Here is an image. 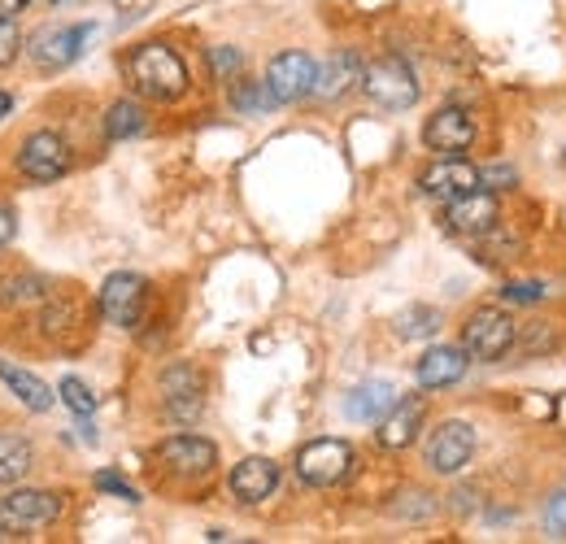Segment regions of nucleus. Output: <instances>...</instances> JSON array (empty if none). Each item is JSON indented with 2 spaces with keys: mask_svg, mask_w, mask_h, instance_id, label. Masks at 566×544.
<instances>
[{
  "mask_svg": "<svg viewBox=\"0 0 566 544\" xmlns=\"http://www.w3.org/2000/svg\"><path fill=\"white\" fill-rule=\"evenodd\" d=\"M127 79L140 96H153V101H179L188 92V66L179 62L175 49L166 44H140L132 57H127Z\"/></svg>",
  "mask_w": 566,
  "mask_h": 544,
  "instance_id": "f257e3e1",
  "label": "nucleus"
},
{
  "mask_svg": "<svg viewBox=\"0 0 566 544\" xmlns=\"http://www.w3.org/2000/svg\"><path fill=\"white\" fill-rule=\"evenodd\" d=\"M361 92L384 105V109H410L419 101V83H415V70L397 57H384V62H370L361 70Z\"/></svg>",
  "mask_w": 566,
  "mask_h": 544,
  "instance_id": "f03ea898",
  "label": "nucleus"
},
{
  "mask_svg": "<svg viewBox=\"0 0 566 544\" xmlns=\"http://www.w3.org/2000/svg\"><path fill=\"white\" fill-rule=\"evenodd\" d=\"M510 344H514V318L505 314V310H475L471 318H467V327H462V348L475 357V362H496V357H505L510 353Z\"/></svg>",
  "mask_w": 566,
  "mask_h": 544,
  "instance_id": "7ed1b4c3",
  "label": "nucleus"
},
{
  "mask_svg": "<svg viewBox=\"0 0 566 544\" xmlns=\"http://www.w3.org/2000/svg\"><path fill=\"white\" fill-rule=\"evenodd\" d=\"M18 170L31 184H53V179H62L71 170V144L57 132H35L18 148Z\"/></svg>",
  "mask_w": 566,
  "mask_h": 544,
  "instance_id": "20e7f679",
  "label": "nucleus"
},
{
  "mask_svg": "<svg viewBox=\"0 0 566 544\" xmlns=\"http://www.w3.org/2000/svg\"><path fill=\"white\" fill-rule=\"evenodd\" d=\"M349 467H354V449L345 440H314V444H305L296 453V475H301V483H310V488L340 483V479L349 475Z\"/></svg>",
  "mask_w": 566,
  "mask_h": 544,
  "instance_id": "39448f33",
  "label": "nucleus"
},
{
  "mask_svg": "<svg viewBox=\"0 0 566 544\" xmlns=\"http://www.w3.org/2000/svg\"><path fill=\"white\" fill-rule=\"evenodd\" d=\"M144 305H148V283L140 274L123 271V274H109L105 287H101V314L109 327H136L144 318Z\"/></svg>",
  "mask_w": 566,
  "mask_h": 544,
  "instance_id": "423d86ee",
  "label": "nucleus"
},
{
  "mask_svg": "<svg viewBox=\"0 0 566 544\" xmlns=\"http://www.w3.org/2000/svg\"><path fill=\"white\" fill-rule=\"evenodd\" d=\"M471 453H475V431L467 422H440L423 444L427 467L436 475H458L471 462Z\"/></svg>",
  "mask_w": 566,
  "mask_h": 544,
  "instance_id": "0eeeda50",
  "label": "nucleus"
},
{
  "mask_svg": "<svg viewBox=\"0 0 566 544\" xmlns=\"http://www.w3.org/2000/svg\"><path fill=\"white\" fill-rule=\"evenodd\" d=\"M419 188H423L431 201H458V197H467V192H475V188H484V175L471 166V161H462V157H440L436 166H427L423 179H419Z\"/></svg>",
  "mask_w": 566,
  "mask_h": 544,
  "instance_id": "6e6552de",
  "label": "nucleus"
},
{
  "mask_svg": "<svg viewBox=\"0 0 566 544\" xmlns=\"http://www.w3.org/2000/svg\"><path fill=\"white\" fill-rule=\"evenodd\" d=\"M314 79H318V66H314V57L301 53V49L280 53V57L271 62V70H266V87L275 92L280 105H292V101L310 96V92H314Z\"/></svg>",
  "mask_w": 566,
  "mask_h": 544,
  "instance_id": "1a4fd4ad",
  "label": "nucleus"
},
{
  "mask_svg": "<svg viewBox=\"0 0 566 544\" xmlns=\"http://www.w3.org/2000/svg\"><path fill=\"white\" fill-rule=\"evenodd\" d=\"M423 144L436 148V153H444V157H458V153H467L475 144V118L467 109H453V105L436 109L423 127Z\"/></svg>",
  "mask_w": 566,
  "mask_h": 544,
  "instance_id": "9d476101",
  "label": "nucleus"
},
{
  "mask_svg": "<svg viewBox=\"0 0 566 544\" xmlns=\"http://www.w3.org/2000/svg\"><path fill=\"white\" fill-rule=\"evenodd\" d=\"M87 35H92V27H87V22H83V27H78V22H74V27H44V31L31 40V57H35L44 70L71 66L74 57L83 53Z\"/></svg>",
  "mask_w": 566,
  "mask_h": 544,
  "instance_id": "9b49d317",
  "label": "nucleus"
},
{
  "mask_svg": "<svg viewBox=\"0 0 566 544\" xmlns=\"http://www.w3.org/2000/svg\"><path fill=\"white\" fill-rule=\"evenodd\" d=\"M496 197L493 192H484V188H475V192H467V197H458V201L444 205V222H449V231H458V236H489L496 227Z\"/></svg>",
  "mask_w": 566,
  "mask_h": 544,
  "instance_id": "f8f14e48",
  "label": "nucleus"
},
{
  "mask_svg": "<svg viewBox=\"0 0 566 544\" xmlns=\"http://www.w3.org/2000/svg\"><path fill=\"white\" fill-rule=\"evenodd\" d=\"M57 514H62V496L57 492L27 488V492H9L0 501V523H9V527H40V523H53Z\"/></svg>",
  "mask_w": 566,
  "mask_h": 544,
  "instance_id": "ddd939ff",
  "label": "nucleus"
},
{
  "mask_svg": "<svg viewBox=\"0 0 566 544\" xmlns=\"http://www.w3.org/2000/svg\"><path fill=\"white\" fill-rule=\"evenodd\" d=\"M157 458L175 471V475H206L218 462V449L201 436H170L157 444Z\"/></svg>",
  "mask_w": 566,
  "mask_h": 544,
  "instance_id": "4468645a",
  "label": "nucleus"
},
{
  "mask_svg": "<svg viewBox=\"0 0 566 544\" xmlns=\"http://www.w3.org/2000/svg\"><path fill=\"white\" fill-rule=\"evenodd\" d=\"M275 488H280V467H275L271 458H244V462L231 471V492H235L244 505L266 501Z\"/></svg>",
  "mask_w": 566,
  "mask_h": 544,
  "instance_id": "2eb2a0df",
  "label": "nucleus"
},
{
  "mask_svg": "<svg viewBox=\"0 0 566 544\" xmlns=\"http://www.w3.org/2000/svg\"><path fill=\"white\" fill-rule=\"evenodd\" d=\"M423 418H427L423 397H401V401L392 406V414L379 422V444H384V449H406V444H415Z\"/></svg>",
  "mask_w": 566,
  "mask_h": 544,
  "instance_id": "dca6fc26",
  "label": "nucleus"
},
{
  "mask_svg": "<svg viewBox=\"0 0 566 544\" xmlns=\"http://www.w3.org/2000/svg\"><path fill=\"white\" fill-rule=\"evenodd\" d=\"M467 348H453V344H436V348H427L423 357H419V384L423 388H449V384H458L462 375H467Z\"/></svg>",
  "mask_w": 566,
  "mask_h": 544,
  "instance_id": "f3484780",
  "label": "nucleus"
},
{
  "mask_svg": "<svg viewBox=\"0 0 566 544\" xmlns=\"http://www.w3.org/2000/svg\"><path fill=\"white\" fill-rule=\"evenodd\" d=\"M397 401H401V393H397L388 379H370V384H357L354 393H349L345 414H349L354 422H384Z\"/></svg>",
  "mask_w": 566,
  "mask_h": 544,
  "instance_id": "a211bd4d",
  "label": "nucleus"
},
{
  "mask_svg": "<svg viewBox=\"0 0 566 544\" xmlns=\"http://www.w3.org/2000/svg\"><path fill=\"white\" fill-rule=\"evenodd\" d=\"M361 62H357L354 53H336L327 66L318 70V79H314V92L323 96V101H340L354 83H361Z\"/></svg>",
  "mask_w": 566,
  "mask_h": 544,
  "instance_id": "6ab92c4d",
  "label": "nucleus"
},
{
  "mask_svg": "<svg viewBox=\"0 0 566 544\" xmlns=\"http://www.w3.org/2000/svg\"><path fill=\"white\" fill-rule=\"evenodd\" d=\"M0 379L9 384V393H13L22 406L35 409V414L53 409V401H57V393H53L44 379H35L31 370H18V366H9V362H0Z\"/></svg>",
  "mask_w": 566,
  "mask_h": 544,
  "instance_id": "aec40b11",
  "label": "nucleus"
},
{
  "mask_svg": "<svg viewBox=\"0 0 566 544\" xmlns=\"http://www.w3.org/2000/svg\"><path fill=\"white\" fill-rule=\"evenodd\" d=\"M31 471V444L13 431L0 436V483H18V479Z\"/></svg>",
  "mask_w": 566,
  "mask_h": 544,
  "instance_id": "412c9836",
  "label": "nucleus"
},
{
  "mask_svg": "<svg viewBox=\"0 0 566 544\" xmlns=\"http://www.w3.org/2000/svg\"><path fill=\"white\" fill-rule=\"evenodd\" d=\"M144 132V109L136 101H118V105H109V114H105V136L109 139H132Z\"/></svg>",
  "mask_w": 566,
  "mask_h": 544,
  "instance_id": "4be33fe9",
  "label": "nucleus"
},
{
  "mask_svg": "<svg viewBox=\"0 0 566 544\" xmlns=\"http://www.w3.org/2000/svg\"><path fill=\"white\" fill-rule=\"evenodd\" d=\"M231 101H235V109H240V114H266V109H275V105H280V101H275V92L266 87V79H262V83H253V79L235 83Z\"/></svg>",
  "mask_w": 566,
  "mask_h": 544,
  "instance_id": "5701e85b",
  "label": "nucleus"
},
{
  "mask_svg": "<svg viewBox=\"0 0 566 544\" xmlns=\"http://www.w3.org/2000/svg\"><path fill=\"white\" fill-rule=\"evenodd\" d=\"M436 327H440V314L431 305H410L397 318V336L401 341H427V336H436Z\"/></svg>",
  "mask_w": 566,
  "mask_h": 544,
  "instance_id": "b1692460",
  "label": "nucleus"
},
{
  "mask_svg": "<svg viewBox=\"0 0 566 544\" xmlns=\"http://www.w3.org/2000/svg\"><path fill=\"white\" fill-rule=\"evenodd\" d=\"M44 279H35V274H22V279H4L0 283V301L4 305H31V301H44Z\"/></svg>",
  "mask_w": 566,
  "mask_h": 544,
  "instance_id": "393cba45",
  "label": "nucleus"
},
{
  "mask_svg": "<svg viewBox=\"0 0 566 544\" xmlns=\"http://www.w3.org/2000/svg\"><path fill=\"white\" fill-rule=\"evenodd\" d=\"M57 397L66 401V406L74 409V414H92L96 409V397H92V388L83 384V379H62V388H57Z\"/></svg>",
  "mask_w": 566,
  "mask_h": 544,
  "instance_id": "a878e982",
  "label": "nucleus"
},
{
  "mask_svg": "<svg viewBox=\"0 0 566 544\" xmlns=\"http://www.w3.org/2000/svg\"><path fill=\"white\" fill-rule=\"evenodd\" d=\"M18 49H22V31H18L13 13L0 9V66H9V62L18 57Z\"/></svg>",
  "mask_w": 566,
  "mask_h": 544,
  "instance_id": "bb28decb",
  "label": "nucleus"
},
{
  "mask_svg": "<svg viewBox=\"0 0 566 544\" xmlns=\"http://www.w3.org/2000/svg\"><path fill=\"white\" fill-rule=\"evenodd\" d=\"M545 532L566 541V492H554V496L545 501Z\"/></svg>",
  "mask_w": 566,
  "mask_h": 544,
  "instance_id": "cd10ccee",
  "label": "nucleus"
},
{
  "mask_svg": "<svg viewBox=\"0 0 566 544\" xmlns=\"http://www.w3.org/2000/svg\"><path fill=\"white\" fill-rule=\"evenodd\" d=\"M501 296H505L510 305H532V301H541V296H545V283L518 279V283H505V287H501Z\"/></svg>",
  "mask_w": 566,
  "mask_h": 544,
  "instance_id": "c85d7f7f",
  "label": "nucleus"
},
{
  "mask_svg": "<svg viewBox=\"0 0 566 544\" xmlns=\"http://www.w3.org/2000/svg\"><path fill=\"white\" fill-rule=\"evenodd\" d=\"M240 53L235 49H210V66H213V79H222V83H231V74H240Z\"/></svg>",
  "mask_w": 566,
  "mask_h": 544,
  "instance_id": "c756f323",
  "label": "nucleus"
},
{
  "mask_svg": "<svg viewBox=\"0 0 566 544\" xmlns=\"http://www.w3.org/2000/svg\"><path fill=\"white\" fill-rule=\"evenodd\" d=\"M96 488H101V492H114V496H123V501H140V492H136L127 479L109 475V471H101V475H96Z\"/></svg>",
  "mask_w": 566,
  "mask_h": 544,
  "instance_id": "7c9ffc66",
  "label": "nucleus"
},
{
  "mask_svg": "<svg viewBox=\"0 0 566 544\" xmlns=\"http://www.w3.org/2000/svg\"><path fill=\"white\" fill-rule=\"evenodd\" d=\"M13 227H18V222H13V209H4V205H0V249L13 240Z\"/></svg>",
  "mask_w": 566,
  "mask_h": 544,
  "instance_id": "2f4dec72",
  "label": "nucleus"
},
{
  "mask_svg": "<svg viewBox=\"0 0 566 544\" xmlns=\"http://www.w3.org/2000/svg\"><path fill=\"white\" fill-rule=\"evenodd\" d=\"M27 4H31V0H0L4 13H18V9H27Z\"/></svg>",
  "mask_w": 566,
  "mask_h": 544,
  "instance_id": "473e14b6",
  "label": "nucleus"
},
{
  "mask_svg": "<svg viewBox=\"0 0 566 544\" xmlns=\"http://www.w3.org/2000/svg\"><path fill=\"white\" fill-rule=\"evenodd\" d=\"M9 109H13V101H9V92H0V118H9Z\"/></svg>",
  "mask_w": 566,
  "mask_h": 544,
  "instance_id": "72a5a7b5",
  "label": "nucleus"
},
{
  "mask_svg": "<svg viewBox=\"0 0 566 544\" xmlns=\"http://www.w3.org/2000/svg\"><path fill=\"white\" fill-rule=\"evenodd\" d=\"M53 4H83V0H53Z\"/></svg>",
  "mask_w": 566,
  "mask_h": 544,
  "instance_id": "f704fd0d",
  "label": "nucleus"
},
{
  "mask_svg": "<svg viewBox=\"0 0 566 544\" xmlns=\"http://www.w3.org/2000/svg\"><path fill=\"white\" fill-rule=\"evenodd\" d=\"M0 541H9V536H4V527H0Z\"/></svg>",
  "mask_w": 566,
  "mask_h": 544,
  "instance_id": "c9c22d12",
  "label": "nucleus"
},
{
  "mask_svg": "<svg viewBox=\"0 0 566 544\" xmlns=\"http://www.w3.org/2000/svg\"><path fill=\"white\" fill-rule=\"evenodd\" d=\"M563 161H566V157H563Z\"/></svg>",
  "mask_w": 566,
  "mask_h": 544,
  "instance_id": "e433bc0d",
  "label": "nucleus"
}]
</instances>
